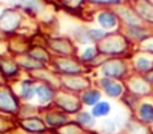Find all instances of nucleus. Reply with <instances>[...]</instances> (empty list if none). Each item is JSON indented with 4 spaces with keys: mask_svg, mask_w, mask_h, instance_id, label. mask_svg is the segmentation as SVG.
I'll return each mask as SVG.
<instances>
[{
    "mask_svg": "<svg viewBox=\"0 0 153 134\" xmlns=\"http://www.w3.org/2000/svg\"><path fill=\"white\" fill-rule=\"evenodd\" d=\"M33 95H34V88H33V85L30 84V83L25 81L23 84H22V90H20V96L25 98V99H30Z\"/></svg>",
    "mask_w": 153,
    "mask_h": 134,
    "instance_id": "obj_3",
    "label": "nucleus"
},
{
    "mask_svg": "<svg viewBox=\"0 0 153 134\" xmlns=\"http://www.w3.org/2000/svg\"><path fill=\"white\" fill-rule=\"evenodd\" d=\"M98 100H99V92H96V91H90V92H87L84 95V102L87 104H94Z\"/></svg>",
    "mask_w": 153,
    "mask_h": 134,
    "instance_id": "obj_5",
    "label": "nucleus"
},
{
    "mask_svg": "<svg viewBox=\"0 0 153 134\" xmlns=\"http://www.w3.org/2000/svg\"><path fill=\"white\" fill-rule=\"evenodd\" d=\"M108 111H110V106L107 104V103H99V104H96L95 107H94L92 113L95 117H102V115L108 114Z\"/></svg>",
    "mask_w": 153,
    "mask_h": 134,
    "instance_id": "obj_4",
    "label": "nucleus"
},
{
    "mask_svg": "<svg viewBox=\"0 0 153 134\" xmlns=\"http://www.w3.org/2000/svg\"><path fill=\"white\" fill-rule=\"evenodd\" d=\"M106 87V91L108 95H111V96H118L119 93H121L122 88L119 87L118 84H111V83H108L107 85H104Z\"/></svg>",
    "mask_w": 153,
    "mask_h": 134,
    "instance_id": "obj_7",
    "label": "nucleus"
},
{
    "mask_svg": "<svg viewBox=\"0 0 153 134\" xmlns=\"http://www.w3.org/2000/svg\"><path fill=\"white\" fill-rule=\"evenodd\" d=\"M140 117L146 122H152L153 121V107L149 104H144L140 108Z\"/></svg>",
    "mask_w": 153,
    "mask_h": 134,
    "instance_id": "obj_2",
    "label": "nucleus"
},
{
    "mask_svg": "<svg viewBox=\"0 0 153 134\" xmlns=\"http://www.w3.org/2000/svg\"><path fill=\"white\" fill-rule=\"evenodd\" d=\"M38 96H39V99L42 102H46V100H49L52 98V91L48 87H39L38 88Z\"/></svg>",
    "mask_w": 153,
    "mask_h": 134,
    "instance_id": "obj_6",
    "label": "nucleus"
},
{
    "mask_svg": "<svg viewBox=\"0 0 153 134\" xmlns=\"http://www.w3.org/2000/svg\"><path fill=\"white\" fill-rule=\"evenodd\" d=\"M16 107V102L8 91L0 90V110L1 111H14Z\"/></svg>",
    "mask_w": 153,
    "mask_h": 134,
    "instance_id": "obj_1",
    "label": "nucleus"
},
{
    "mask_svg": "<svg viewBox=\"0 0 153 134\" xmlns=\"http://www.w3.org/2000/svg\"><path fill=\"white\" fill-rule=\"evenodd\" d=\"M0 72H1V67H0Z\"/></svg>",
    "mask_w": 153,
    "mask_h": 134,
    "instance_id": "obj_8",
    "label": "nucleus"
}]
</instances>
